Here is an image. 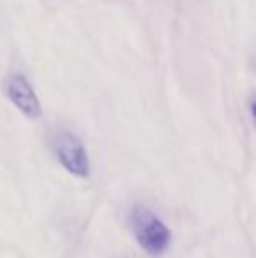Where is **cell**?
Instances as JSON below:
<instances>
[{"mask_svg":"<svg viewBox=\"0 0 256 258\" xmlns=\"http://www.w3.org/2000/svg\"><path fill=\"white\" fill-rule=\"evenodd\" d=\"M51 148L60 165L68 174L81 179L90 177V158L84 150V144L81 143L75 134L70 130H58L51 139Z\"/></svg>","mask_w":256,"mask_h":258,"instance_id":"2","label":"cell"},{"mask_svg":"<svg viewBox=\"0 0 256 258\" xmlns=\"http://www.w3.org/2000/svg\"><path fill=\"white\" fill-rule=\"evenodd\" d=\"M6 93L14 107L23 112L27 118L37 119L42 114L41 100H39L34 86L23 74H13L7 79Z\"/></svg>","mask_w":256,"mask_h":258,"instance_id":"3","label":"cell"},{"mask_svg":"<svg viewBox=\"0 0 256 258\" xmlns=\"http://www.w3.org/2000/svg\"><path fill=\"white\" fill-rule=\"evenodd\" d=\"M130 227L137 244L151 256H160L172 242V232L146 206H135L130 214Z\"/></svg>","mask_w":256,"mask_h":258,"instance_id":"1","label":"cell"}]
</instances>
